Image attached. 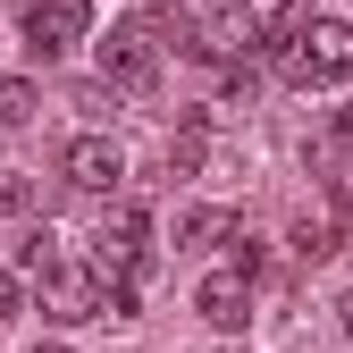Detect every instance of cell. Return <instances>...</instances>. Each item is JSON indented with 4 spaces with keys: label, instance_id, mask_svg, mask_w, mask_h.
<instances>
[{
    "label": "cell",
    "instance_id": "obj_14",
    "mask_svg": "<svg viewBox=\"0 0 353 353\" xmlns=\"http://www.w3.org/2000/svg\"><path fill=\"white\" fill-rule=\"evenodd\" d=\"M51 261H59V252H51V228H34V236L17 244V270H26V278H42Z\"/></svg>",
    "mask_w": 353,
    "mask_h": 353
},
{
    "label": "cell",
    "instance_id": "obj_9",
    "mask_svg": "<svg viewBox=\"0 0 353 353\" xmlns=\"http://www.w3.org/2000/svg\"><path fill=\"white\" fill-rule=\"evenodd\" d=\"M202 244H236V219H228V210H210V202L176 210V252H202Z\"/></svg>",
    "mask_w": 353,
    "mask_h": 353
},
{
    "label": "cell",
    "instance_id": "obj_19",
    "mask_svg": "<svg viewBox=\"0 0 353 353\" xmlns=\"http://www.w3.org/2000/svg\"><path fill=\"white\" fill-rule=\"evenodd\" d=\"M328 143H336V152L353 143V110H336V118H328Z\"/></svg>",
    "mask_w": 353,
    "mask_h": 353
},
{
    "label": "cell",
    "instance_id": "obj_2",
    "mask_svg": "<svg viewBox=\"0 0 353 353\" xmlns=\"http://www.w3.org/2000/svg\"><path fill=\"white\" fill-rule=\"evenodd\" d=\"M286 84H353V26H336V17H312V34H303V51L278 68Z\"/></svg>",
    "mask_w": 353,
    "mask_h": 353
},
{
    "label": "cell",
    "instance_id": "obj_20",
    "mask_svg": "<svg viewBox=\"0 0 353 353\" xmlns=\"http://www.w3.org/2000/svg\"><path fill=\"white\" fill-rule=\"evenodd\" d=\"M336 320H345V336H353V294H345V303H336Z\"/></svg>",
    "mask_w": 353,
    "mask_h": 353
},
{
    "label": "cell",
    "instance_id": "obj_12",
    "mask_svg": "<svg viewBox=\"0 0 353 353\" xmlns=\"http://www.w3.org/2000/svg\"><path fill=\"white\" fill-rule=\"evenodd\" d=\"M143 26H152L160 42H194V9H185V0H152V9H143Z\"/></svg>",
    "mask_w": 353,
    "mask_h": 353
},
{
    "label": "cell",
    "instance_id": "obj_11",
    "mask_svg": "<svg viewBox=\"0 0 353 353\" xmlns=\"http://www.w3.org/2000/svg\"><path fill=\"white\" fill-rule=\"evenodd\" d=\"M34 110H42V93L26 76H0V126H34Z\"/></svg>",
    "mask_w": 353,
    "mask_h": 353
},
{
    "label": "cell",
    "instance_id": "obj_1",
    "mask_svg": "<svg viewBox=\"0 0 353 353\" xmlns=\"http://www.w3.org/2000/svg\"><path fill=\"white\" fill-rule=\"evenodd\" d=\"M185 51H194V59H210V68H236V59H252V51H261V17L244 9V0H202Z\"/></svg>",
    "mask_w": 353,
    "mask_h": 353
},
{
    "label": "cell",
    "instance_id": "obj_7",
    "mask_svg": "<svg viewBox=\"0 0 353 353\" xmlns=\"http://www.w3.org/2000/svg\"><path fill=\"white\" fill-rule=\"evenodd\" d=\"M194 312H202L219 336H236V328L252 320V270H236V261H228V270H210V278L194 286Z\"/></svg>",
    "mask_w": 353,
    "mask_h": 353
},
{
    "label": "cell",
    "instance_id": "obj_15",
    "mask_svg": "<svg viewBox=\"0 0 353 353\" xmlns=\"http://www.w3.org/2000/svg\"><path fill=\"white\" fill-rule=\"evenodd\" d=\"M68 101H76L84 118H101V110L118 101V84H110V76H93V84H76V93H68Z\"/></svg>",
    "mask_w": 353,
    "mask_h": 353
},
{
    "label": "cell",
    "instance_id": "obj_8",
    "mask_svg": "<svg viewBox=\"0 0 353 353\" xmlns=\"http://www.w3.org/2000/svg\"><path fill=\"white\" fill-rule=\"evenodd\" d=\"M303 34H312V0H286V9L261 26V51H270V68H286V59L303 51Z\"/></svg>",
    "mask_w": 353,
    "mask_h": 353
},
{
    "label": "cell",
    "instance_id": "obj_5",
    "mask_svg": "<svg viewBox=\"0 0 353 353\" xmlns=\"http://www.w3.org/2000/svg\"><path fill=\"white\" fill-rule=\"evenodd\" d=\"M17 34L34 59H59L68 42H84V0H17Z\"/></svg>",
    "mask_w": 353,
    "mask_h": 353
},
{
    "label": "cell",
    "instance_id": "obj_21",
    "mask_svg": "<svg viewBox=\"0 0 353 353\" xmlns=\"http://www.w3.org/2000/svg\"><path fill=\"white\" fill-rule=\"evenodd\" d=\"M34 353H76V345H34Z\"/></svg>",
    "mask_w": 353,
    "mask_h": 353
},
{
    "label": "cell",
    "instance_id": "obj_4",
    "mask_svg": "<svg viewBox=\"0 0 353 353\" xmlns=\"http://www.w3.org/2000/svg\"><path fill=\"white\" fill-rule=\"evenodd\" d=\"M101 76L118 84V93H152L160 84V34L135 17V26H110V42H101Z\"/></svg>",
    "mask_w": 353,
    "mask_h": 353
},
{
    "label": "cell",
    "instance_id": "obj_16",
    "mask_svg": "<svg viewBox=\"0 0 353 353\" xmlns=\"http://www.w3.org/2000/svg\"><path fill=\"white\" fill-rule=\"evenodd\" d=\"M219 84H228V101H252V93H261V68L236 59V68H219Z\"/></svg>",
    "mask_w": 353,
    "mask_h": 353
},
{
    "label": "cell",
    "instance_id": "obj_13",
    "mask_svg": "<svg viewBox=\"0 0 353 353\" xmlns=\"http://www.w3.org/2000/svg\"><path fill=\"white\" fill-rule=\"evenodd\" d=\"M34 210V176L26 168H0V219H26Z\"/></svg>",
    "mask_w": 353,
    "mask_h": 353
},
{
    "label": "cell",
    "instance_id": "obj_10",
    "mask_svg": "<svg viewBox=\"0 0 353 353\" xmlns=\"http://www.w3.org/2000/svg\"><path fill=\"white\" fill-rule=\"evenodd\" d=\"M160 168H168V176H194V168H202V118H185V126H176V135H168Z\"/></svg>",
    "mask_w": 353,
    "mask_h": 353
},
{
    "label": "cell",
    "instance_id": "obj_17",
    "mask_svg": "<svg viewBox=\"0 0 353 353\" xmlns=\"http://www.w3.org/2000/svg\"><path fill=\"white\" fill-rule=\"evenodd\" d=\"M336 252V228H294V261H328Z\"/></svg>",
    "mask_w": 353,
    "mask_h": 353
},
{
    "label": "cell",
    "instance_id": "obj_3",
    "mask_svg": "<svg viewBox=\"0 0 353 353\" xmlns=\"http://www.w3.org/2000/svg\"><path fill=\"white\" fill-rule=\"evenodd\" d=\"M34 286H42V320H59V328L110 320V278H101V270H68V261H51Z\"/></svg>",
    "mask_w": 353,
    "mask_h": 353
},
{
    "label": "cell",
    "instance_id": "obj_6",
    "mask_svg": "<svg viewBox=\"0 0 353 353\" xmlns=\"http://www.w3.org/2000/svg\"><path fill=\"white\" fill-rule=\"evenodd\" d=\"M59 176H68L76 194H118V185H126V152H118L110 135H76V143L59 152Z\"/></svg>",
    "mask_w": 353,
    "mask_h": 353
},
{
    "label": "cell",
    "instance_id": "obj_18",
    "mask_svg": "<svg viewBox=\"0 0 353 353\" xmlns=\"http://www.w3.org/2000/svg\"><path fill=\"white\" fill-rule=\"evenodd\" d=\"M17 312H26V278H17V270H0V320H17Z\"/></svg>",
    "mask_w": 353,
    "mask_h": 353
},
{
    "label": "cell",
    "instance_id": "obj_22",
    "mask_svg": "<svg viewBox=\"0 0 353 353\" xmlns=\"http://www.w3.org/2000/svg\"><path fill=\"white\" fill-rule=\"evenodd\" d=\"M345 202H353V185H345Z\"/></svg>",
    "mask_w": 353,
    "mask_h": 353
}]
</instances>
